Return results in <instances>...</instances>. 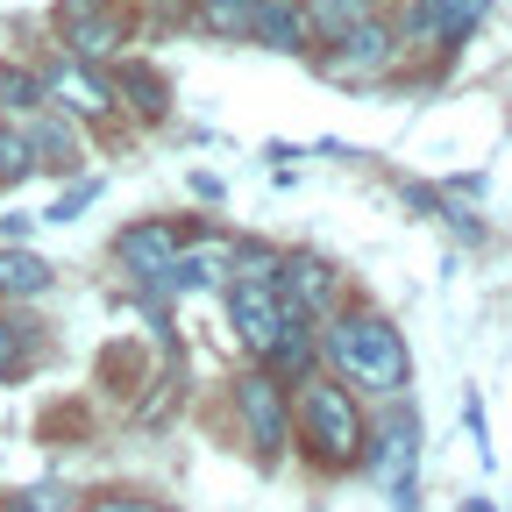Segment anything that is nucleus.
<instances>
[{
	"label": "nucleus",
	"instance_id": "2eb2a0df",
	"mask_svg": "<svg viewBox=\"0 0 512 512\" xmlns=\"http://www.w3.org/2000/svg\"><path fill=\"white\" fill-rule=\"evenodd\" d=\"M335 57L356 64V72H377V64L392 57V29H384V22H363V29H349V36L335 43Z\"/></svg>",
	"mask_w": 512,
	"mask_h": 512
},
{
	"label": "nucleus",
	"instance_id": "f3484780",
	"mask_svg": "<svg viewBox=\"0 0 512 512\" xmlns=\"http://www.w3.org/2000/svg\"><path fill=\"white\" fill-rule=\"evenodd\" d=\"M377 477L384 484H399V470H413V420H392V427H384V448H377Z\"/></svg>",
	"mask_w": 512,
	"mask_h": 512
},
{
	"label": "nucleus",
	"instance_id": "f03ea898",
	"mask_svg": "<svg viewBox=\"0 0 512 512\" xmlns=\"http://www.w3.org/2000/svg\"><path fill=\"white\" fill-rule=\"evenodd\" d=\"M299 434H306L320 470L363 463V413H356V399L342 392V384H306L299 392Z\"/></svg>",
	"mask_w": 512,
	"mask_h": 512
},
{
	"label": "nucleus",
	"instance_id": "9d476101",
	"mask_svg": "<svg viewBox=\"0 0 512 512\" xmlns=\"http://www.w3.org/2000/svg\"><path fill=\"white\" fill-rule=\"evenodd\" d=\"M264 363H271L278 377H306V370H313V320H299V313H285V328L271 335V349H264Z\"/></svg>",
	"mask_w": 512,
	"mask_h": 512
},
{
	"label": "nucleus",
	"instance_id": "aec40b11",
	"mask_svg": "<svg viewBox=\"0 0 512 512\" xmlns=\"http://www.w3.org/2000/svg\"><path fill=\"white\" fill-rule=\"evenodd\" d=\"M36 100H43L36 72H0V107H36Z\"/></svg>",
	"mask_w": 512,
	"mask_h": 512
},
{
	"label": "nucleus",
	"instance_id": "b1692460",
	"mask_svg": "<svg viewBox=\"0 0 512 512\" xmlns=\"http://www.w3.org/2000/svg\"><path fill=\"white\" fill-rule=\"evenodd\" d=\"M93 512H157V505H143V498H100Z\"/></svg>",
	"mask_w": 512,
	"mask_h": 512
},
{
	"label": "nucleus",
	"instance_id": "4be33fe9",
	"mask_svg": "<svg viewBox=\"0 0 512 512\" xmlns=\"http://www.w3.org/2000/svg\"><path fill=\"white\" fill-rule=\"evenodd\" d=\"M0 512H57V484H43V491H15V498H0Z\"/></svg>",
	"mask_w": 512,
	"mask_h": 512
},
{
	"label": "nucleus",
	"instance_id": "20e7f679",
	"mask_svg": "<svg viewBox=\"0 0 512 512\" xmlns=\"http://www.w3.org/2000/svg\"><path fill=\"white\" fill-rule=\"evenodd\" d=\"M228 313H235V335L264 356L271 349V335L285 328V299H278V285L264 278V271H228Z\"/></svg>",
	"mask_w": 512,
	"mask_h": 512
},
{
	"label": "nucleus",
	"instance_id": "dca6fc26",
	"mask_svg": "<svg viewBox=\"0 0 512 512\" xmlns=\"http://www.w3.org/2000/svg\"><path fill=\"white\" fill-rule=\"evenodd\" d=\"M114 86L136 100L143 114H164V79H157V72H143V64H114Z\"/></svg>",
	"mask_w": 512,
	"mask_h": 512
},
{
	"label": "nucleus",
	"instance_id": "6ab92c4d",
	"mask_svg": "<svg viewBox=\"0 0 512 512\" xmlns=\"http://www.w3.org/2000/svg\"><path fill=\"white\" fill-rule=\"evenodd\" d=\"M29 171H36V150H29V136L0 121V178H29Z\"/></svg>",
	"mask_w": 512,
	"mask_h": 512
},
{
	"label": "nucleus",
	"instance_id": "a211bd4d",
	"mask_svg": "<svg viewBox=\"0 0 512 512\" xmlns=\"http://www.w3.org/2000/svg\"><path fill=\"white\" fill-rule=\"evenodd\" d=\"M256 8H264V0H200V22L221 29V36H242L256 22Z\"/></svg>",
	"mask_w": 512,
	"mask_h": 512
},
{
	"label": "nucleus",
	"instance_id": "f257e3e1",
	"mask_svg": "<svg viewBox=\"0 0 512 512\" xmlns=\"http://www.w3.org/2000/svg\"><path fill=\"white\" fill-rule=\"evenodd\" d=\"M328 356L356 384H370V392H399L406 384V342H399L392 320H377V313H342L328 328Z\"/></svg>",
	"mask_w": 512,
	"mask_h": 512
},
{
	"label": "nucleus",
	"instance_id": "ddd939ff",
	"mask_svg": "<svg viewBox=\"0 0 512 512\" xmlns=\"http://www.w3.org/2000/svg\"><path fill=\"white\" fill-rule=\"evenodd\" d=\"M50 292V264L29 249H0V299H36Z\"/></svg>",
	"mask_w": 512,
	"mask_h": 512
},
{
	"label": "nucleus",
	"instance_id": "423d86ee",
	"mask_svg": "<svg viewBox=\"0 0 512 512\" xmlns=\"http://www.w3.org/2000/svg\"><path fill=\"white\" fill-rule=\"evenodd\" d=\"M271 285H278L285 313H299V320H313V313L335 306V278H328V264H313V256H292V264H278Z\"/></svg>",
	"mask_w": 512,
	"mask_h": 512
},
{
	"label": "nucleus",
	"instance_id": "412c9836",
	"mask_svg": "<svg viewBox=\"0 0 512 512\" xmlns=\"http://www.w3.org/2000/svg\"><path fill=\"white\" fill-rule=\"evenodd\" d=\"M29 150H36L43 164H57V171H64V164H72V157H79V143H72V136H64V128H43V136H36Z\"/></svg>",
	"mask_w": 512,
	"mask_h": 512
},
{
	"label": "nucleus",
	"instance_id": "5701e85b",
	"mask_svg": "<svg viewBox=\"0 0 512 512\" xmlns=\"http://www.w3.org/2000/svg\"><path fill=\"white\" fill-rule=\"evenodd\" d=\"M22 363V328H8V320H0V377H8Z\"/></svg>",
	"mask_w": 512,
	"mask_h": 512
},
{
	"label": "nucleus",
	"instance_id": "39448f33",
	"mask_svg": "<svg viewBox=\"0 0 512 512\" xmlns=\"http://www.w3.org/2000/svg\"><path fill=\"white\" fill-rule=\"evenodd\" d=\"M57 29H64V50L72 57H107V50H121L128 15H121V0H64Z\"/></svg>",
	"mask_w": 512,
	"mask_h": 512
},
{
	"label": "nucleus",
	"instance_id": "6e6552de",
	"mask_svg": "<svg viewBox=\"0 0 512 512\" xmlns=\"http://www.w3.org/2000/svg\"><path fill=\"white\" fill-rule=\"evenodd\" d=\"M43 93H50V100H64V107H79V114H107V107H114V93H107V86L86 72L79 57H64L57 72L43 79Z\"/></svg>",
	"mask_w": 512,
	"mask_h": 512
},
{
	"label": "nucleus",
	"instance_id": "0eeeda50",
	"mask_svg": "<svg viewBox=\"0 0 512 512\" xmlns=\"http://www.w3.org/2000/svg\"><path fill=\"white\" fill-rule=\"evenodd\" d=\"M171 256H178V228H164V221H143V228H128V235H121V264L136 271L143 285H164Z\"/></svg>",
	"mask_w": 512,
	"mask_h": 512
},
{
	"label": "nucleus",
	"instance_id": "f8f14e48",
	"mask_svg": "<svg viewBox=\"0 0 512 512\" xmlns=\"http://www.w3.org/2000/svg\"><path fill=\"white\" fill-rule=\"evenodd\" d=\"M249 36H264L271 50H299L306 43V8H299V0H264L256 22H249Z\"/></svg>",
	"mask_w": 512,
	"mask_h": 512
},
{
	"label": "nucleus",
	"instance_id": "1a4fd4ad",
	"mask_svg": "<svg viewBox=\"0 0 512 512\" xmlns=\"http://www.w3.org/2000/svg\"><path fill=\"white\" fill-rule=\"evenodd\" d=\"M363 22H377V0H306V36L320 43H342Z\"/></svg>",
	"mask_w": 512,
	"mask_h": 512
},
{
	"label": "nucleus",
	"instance_id": "9b49d317",
	"mask_svg": "<svg viewBox=\"0 0 512 512\" xmlns=\"http://www.w3.org/2000/svg\"><path fill=\"white\" fill-rule=\"evenodd\" d=\"M427 36H441V43H463L477 22H484V0H420V15H413Z\"/></svg>",
	"mask_w": 512,
	"mask_h": 512
},
{
	"label": "nucleus",
	"instance_id": "7ed1b4c3",
	"mask_svg": "<svg viewBox=\"0 0 512 512\" xmlns=\"http://www.w3.org/2000/svg\"><path fill=\"white\" fill-rule=\"evenodd\" d=\"M235 413H242V427H249V448L264 463H278V448H285V434H292V406H285V392H278V377H242L235 384Z\"/></svg>",
	"mask_w": 512,
	"mask_h": 512
},
{
	"label": "nucleus",
	"instance_id": "4468645a",
	"mask_svg": "<svg viewBox=\"0 0 512 512\" xmlns=\"http://www.w3.org/2000/svg\"><path fill=\"white\" fill-rule=\"evenodd\" d=\"M221 278H228V249H178L171 271H164L171 292H185V285H221Z\"/></svg>",
	"mask_w": 512,
	"mask_h": 512
}]
</instances>
